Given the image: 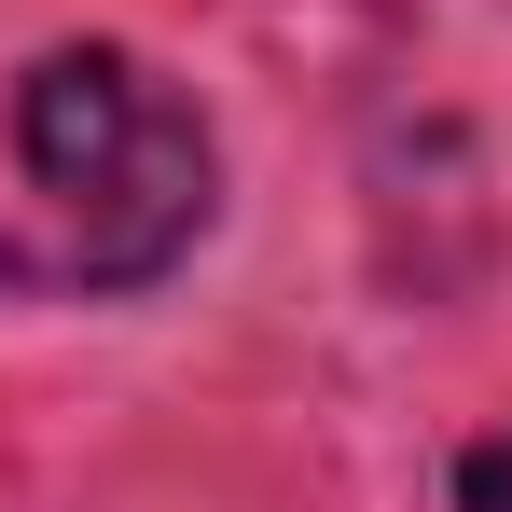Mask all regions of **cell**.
Instances as JSON below:
<instances>
[{
	"label": "cell",
	"mask_w": 512,
	"mask_h": 512,
	"mask_svg": "<svg viewBox=\"0 0 512 512\" xmlns=\"http://www.w3.org/2000/svg\"><path fill=\"white\" fill-rule=\"evenodd\" d=\"M14 167L56 208V263H70L84 291L167 277V263L208 236V194H222L194 97H180L153 56H125V42L28 56V84H14Z\"/></svg>",
	"instance_id": "obj_1"
},
{
	"label": "cell",
	"mask_w": 512,
	"mask_h": 512,
	"mask_svg": "<svg viewBox=\"0 0 512 512\" xmlns=\"http://www.w3.org/2000/svg\"><path fill=\"white\" fill-rule=\"evenodd\" d=\"M457 512H512V429H499V443H471V457H457Z\"/></svg>",
	"instance_id": "obj_2"
}]
</instances>
